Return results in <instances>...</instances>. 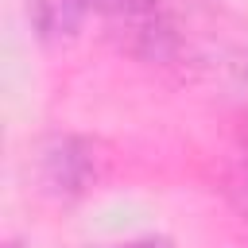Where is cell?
Masks as SVG:
<instances>
[{
	"label": "cell",
	"instance_id": "6da1fadb",
	"mask_svg": "<svg viewBox=\"0 0 248 248\" xmlns=\"http://www.w3.org/2000/svg\"><path fill=\"white\" fill-rule=\"evenodd\" d=\"M43 163H46V186H54V190H81V178H85V167H89L81 143L54 140V147L43 155Z\"/></svg>",
	"mask_w": 248,
	"mask_h": 248
},
{
	"label": "cell",
	"instance_id": "7a4b0ae2",
	"mask_svg": "<svg viewBox=\"0 0 248 248\" xmlns=\"http://www.w3.org/2000/svg\"><path fill=\"white\" fill-rule=\"evenodd\" d=\"M31 8H35V27L46 39H62L81 23L93 0H31Z\"/></svg>",
	"mask_w": 248,
	"mask_h": 248
},
{
	"label": "cell",
	"instance_id": "3957f363",
	"mask_svg": "<svg viewBox=\"0 0 248 248\" xmlns=\"http://www.w3.org/2000/svg\"><path fill=\"white\" fill-rule=\"evenodd\" d=\"M112 248H174L167 236H147V240H128V244H112Z\"/></svg>",
	"mask_w": 248,
	"mask_h": 248
},
{
	"label": "cell",
	"instance_id": "277c9868",
	"mask_svg": "<svg viewBox=\"0 0 248 248\" xmlns=\"http://www.w3.org/2000/svg\"><path fill=\"white\" fill-rule=\"evenodd\" d=\"M240 209H244V221H248V178H244V186H240Z\"/></svg>",
	"mask_w": 248,
	"mask_h": 248
},
{
	"label": "cell",
	"instance_id": "5b68a950",
	"mask_svg": "<svg viewBox=\"0 0 248 248\" xmlns=\"http://www.w3.org/2000/svg\"><path fill=\"white\" fill-rule=\"evenodd\" d=\"M240 74H244V78H248V50H244V54H240Z\"/></svg>",
	"mask_w": 248,
	"mask_h": 248
},
{
	"label": "cell",
	"instance_id": "8992f818",
	"mask_svg": "<svg viewBox=\"0 0 248 248\" xmlns=\"http://www.w3.org/2000/svg\"><path fill=\"white\" fill-rule=\"evenodd\" d=\"M8 248H19V244H8Z\"/></svg>",
	"mask_w": 248,
	"mask_h": 248
}]
</instances>
